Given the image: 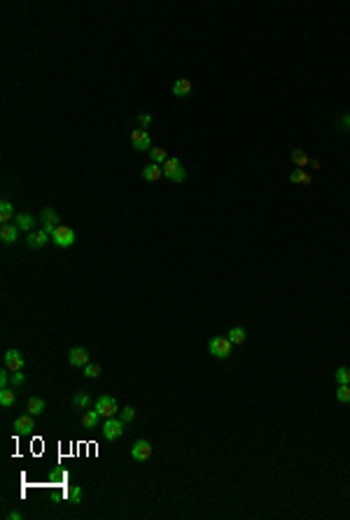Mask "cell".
Masks as SVG:
<instances>
[{
    "mask_svg": "<svg viewBox=\"0 0 350 520\" xmlns=\"http://www.w3.org/2000/svg\"><path fill=\"white\" fill-rule=\"evenodd\" d=\"M131 145H133L135 152H149L152 149V140H149V133L145 129H135L131 131Z\"/></svg>",
    "mask_w": 350,
    "mask_h": 520,
    "instance_id": "obj_6",
    "label": "cell"
},
{
    "mask_svg": "<svg viewBox=\"0 0 350 520\" xmlns=\"http://www.w3.org/2000/svg\"><path fill=\"white\" fill-rule=\"evenodd\" d=\"M334 378H336L338 385H350V369H345V366L336 369V373H334Z\"/></svg>",
    "mask_w": 350,
    "mask_h": 520,
    "instance_id": "obj_26",
    "label": "cell"
},
{
    "mask_svg": "<svg viewBox=\"0 0 350 520\" xmlns=\"http://www.w3.org/2000/svg\"><path fill=\"white\" fill-rule=\"evenodd\" d=\"M40 222H42V229L47 231L49 236L54 233V229L59 226V212L56 210H52V208H45L40 212Z\"/></svg>",
    "mask_w": 350,
    "mask_h": 520,
    "instance_id": "obj_8",
    "label": "cell"
},
{
    "mask_svg": "<svg viewBox=\"0 0 350 520\" xmlns=\"http://www.w3.org/2000/svg\"><path fill=\"white\" fill-rule=\"evenodd\" d=\"M124 427H126V422L124 420H117V418H105V422L101 425V436L105 441H115L119 439L121 434H124Z\"/></svg>",
    "mask_w": 350,
    "mask_h": 520,
    "instance_id": "obj_2",
    "label": "cell"
},
{
    "mask_svg": "<svg viewBox=\"0 0 350 520\" xmlns=\"http://www.w3.org/2000/svg\"><path fill=\"white\" fill-rule=\"evenodd\" d=\"M12 217H14V205L7 201V198H5V201H0V222L7 224Z\"/></svg>",
    "mask_w": 350,
    "mask_h": 520,
    "instance_id": "obj_22",
    "label": "cell"
},
{
    "mask_svg": "<svg viewBox=\"0 0 350 520\" xmlns=\"http://www.w3.org/2000/svg\"><path fill=\"white\" fill-rule=\"evenodd\" d=\"M227 338L231 341V345H243V343H245V338H248V334H245L243 327H231L229 334H227Z\"/></svg>",
    "mask_w": 350,
    "mask_h": 520,
    "instance_id": "obj_19",
    "label": "cell"
},
{
    "mask_svg": "<svg viewBox=\"0 0 350 520\" xmlns=\"http://www.w3.org/2000/svg\"><path fill=\"white\" fill-rule=\"evenodd\" d=\"M149 159H152V163L163 166V163L168 161V154H166V149H163V147H152V149H149Z\"/></svg>",
    "mask_w": 350,
    "mask_h": 520,
    "instance_id": "obj_24",
    "label": "cell"
},
{
    "mask_svg": "<svg viewBox=\"0 0 350 520\" xmlns=\"http://www.w3.org/2000/svg\"><path fill=\"white\" fill-rule=\"evenodd\" d=\"M189 94H192V82H189L187 77H180V80H175V84H173V96H178V98H187Z\"/></svg>",
    "mask_w": 350,
    "mask_h": 520,
    "instance_id": "obj_16",
    "label": "cell"
},
{
    "mask_svg": "<svg viewBox=\"0 0 350 520\" xmlns=\"http://www.w3.org/2000/svg\"><path fill=\"white\" fill-rule=\"evenodd\" d=\"M14 401H17V394H14V387H3L0 390V406H14Z\"/></svg>",
    "mask_w": 350,
    "mask_h": 520,
    "instance_id": "obj_23",
    "label": "cell"
},
{
    "mask_svg": "<svg viewBox=\"0 0 350 520\" xmlns=\"http://www.w3.org/2000/svg\"><path fill=\"white\" fill-rule=\"evenodd\" d=\"M52 243L59 247H70V245H75V231L70 226H56L52 233Z\"/></svg>",
    "mask_w": 350,
    "mask_h": 520,
    "instance_id": "obj_5",
    "label": "cell"
},
{
    "mask_svg": "<svg viewBox=\"0 0 350 520\" xmlns=\"http://www.w3.org/2000/svg\"><path fill=\"white\" fill-rule=\"evenodd\" d=\"M24 364H26V362H24L19 350H7L5 352V369H10V371H21Z\"/></svg>",
    "mask_w": 350,
    "mask_h": 520,
    "instance_id": "obj_10",
    "label": "cell"
},
{
    "mask_svg": "<svg viewBox=\"0 0 350 520\" xmlns=\"http://www.w3.org/2000/svg\"><path fill=\"white\" fill-rule=\"evenodd\" d=\"M292 163H294L296 168H306V166L310 163V156L306 154L303 149H294V152H292Z\"/></svg>",
    "mask_w": 350,
    "mask_h": 520,
    "instance_id": "obj_21",
    "label": "cell"
},
{
    "mask_svg": "<svg viewBox=\"0 0 350 520\" xmlns=\"http://www.w3.org/2000/svg\"><path fill=\"white\" fill-rule=\"evenodd\" d=\"M131 457L135 459V462H147L149 457H152V446H149V441H135L133 448H131Z\"/></svg>",
    "mask_w": 350,
    "mask_h": 520,
    "instance_id": "obj_7",
    "label": "cell"
},
{
    "mask_svg": "<svg viewBox=\"0 0 350 520\" xmlns=\"http://www.w3.org/2000/svg\"><path fill=\"white\" fill-rule=\"evenodd\" d=\"M336 399L341 401V404H350V385H338Z\"/></svg>",
    "mask_w": 350,
    "mask_h": 520,
    "instance_id": "obj_29",
    "label": "cell"
},
{
    "mask_svg": "<svg viewBox=\"0 0 350 520\" xmlns=\"http://www.w3.org/2000/svg\"><path fill=\"white\" fill-rule=\"evenodd\" d=\"M290 182L292 184H310L313 182V175L306 168H294L290 173Z\"/></svg>",
    "mask_w": 350,
    "mask_h": 520,
    "instance_id": "obj_17",
    "label": "cell"
},
{
    "mask_svg": "<svg viewBox=\"0 0 350 520\" xmlns=\"http://www.w3.org/2000/svg\"><path fill=\"white\" fill-rule=\"evenodd\" d=\"M119 418L124 420V422H133V420L138 418V413H135L133 406H126V408H121L119 411Z\"/></svg>",
    "mask_w": 350,
    "mask_h": 520,
    "instance_id": "obj_28",
    "label": "cell"
},
{
    "mask_svg": "<svg viewBox=\"0 0 350 520\" xmlns=\"http://www.w3.org/2000/svg\"><path fill=\"white\" fill-rule=\"evenodd\" d=\"M33 429H35V422H33V415H31V413L17 418V422H14V432L17 434H31Z\"/></svg>",
    "mask_w": 350,
    "mask_h": 520,
    "instance_id": "obj_12",
    "label": "cell"
},
{
    "mask_svg": "<svg viewBox=\"0 0 350 520\" xmlns=\"http://www.w3.org/2000/svg\"><path fill=\"white\" fill-rule=\"evenodd\" d=\"M24 383H26V378H24V373L12 371V385L17 387V385H24Z\"/></svg>",
    "mask_w": 350,
    "mask_h": 520,
    "instance_id": "obj_32",
    "label": "cell"
},
{
    "mask_svg": "<svg viewBox=\"0 0 350 520\" xmlns=\"http://www.w3.org/2000/svg\"><path fill=\"white\" fill-rule=\"evenodd\" d=\"M68 499H70V504H80V501H82V487H77V485L70 487V492H68Z\"/></svg>",
    "mask_w": 350,
    "mask_h": 520,
    "instance_id": "obj_30",
    "label": "cell"
},
{
    "mask_svg": "<svg viewBox=\"0 0 350 520\" xmlns=\"http://www.w3.org/2000/svg\"><path fill=\"white\" fill-rule=\"evenodd\" d=\"M73 404L80 406V408H89V404H91V397H89V392H77L73 397Z\"/></svg>",
    "mask_w": 350,
    "mask_h": 520,
    "instance_id": "obj_25",
    "label": "cell"
},
{
    "mask_svg": "<svg viewBox=\"0 0 350 520\" xmlns=\"http://www.w3.org/2000/svg\"><path fill=\"white\" fill-rule=\"evenodd\" d=\"M142 180H147V182H156L159 177L163 175V168L159 166V163H147L145 168H142Z\"/></svg>",
    "mask_w": 350,
    "mask_h": 520,
    "instance_id": "obj_14",
    "label": "cell"
},
{
    "mask_svg": "<svg viewBox=\"0 0 350 520\" xmlns=\"http://www.w3.org/2000/svg\"><path fill=\"white\" fill-rule=\"evenodd\" d=\"M82 369H84V376H87V378H98V376H101V366L96 364V362H89V364L82 366Z\"/></svg>",
    "mask_w": 350,
    "mask_h": 520,
    "instance_id": "obj_27",
    "label": "cell"
},
{
    "mask_svg": "<svg viewBox=\"0 0 350 520\" xmlns=\"http://www.w3.org/2000/svg\"><path fill=\"white\" fill-rule=\"evenodd\" d=\"M135 124H138V129H147L149 124H152V115H138L135 117Z\"/></svg>",
    "mask_w": 350,
    "mask_h": 520,
    "instance_id": "obj_31",
    "label": "cell"
},
{
    "mask_svg": "<svg viewBox=\"0 0 350 520\" xmlns=\"http://www.w3.org/2000/svg\"><path fill=\"white\" fill-rule=\"evenodd\" d=\"M161 168H163V177L170 180V182H185V177H187V170H185V166H182V161L178 156H168V161L163 163Z\"/></svg>",
    "mask_w": 350,
    "mask_h": 520,
    "instance_id": "obj_1",
    "label": "cell"
},
{
    "mask_svg": "<svg viewBox=\"0 0 350 520\" xmlns=\"http://www.w3.org/2000/svg\"><path fill=\"white\" fill-rule=\"evenodd\" d=\"M308 166H310V168H313V170H317V168H320V166H322V161H320V159H310V163H308Z\"/></svg>",
    "mask_w": 350,
    "mask_h": 520,
    "instance_id": "obj_34",
    "label": "cell"
},
{
    "mask_svg": "<svg viewBox=\"0 0 350 520\" xmlns=\"http://www.w3.org/2000/svg\"><path fill=\"white\" fill-rule=\"evenodd\" d=\"M14 224L19 226V231H35V219L33 215H28V212H19V215L14 217Z\"/></svg>",
    "mask_w": 350,
    "mask_h": 520,
    "instance_id": "obj_15",
    "label": "cell"
},
{
    "mask_svg": "<svg viewBox=\"0 0 350 520\" xmlns=\"http://www.w3.org/2000/svg\"><path fill=\"white\" fill-rule=\"evenodd\" d=\"M68 362H70V366H87L89 352L84 348H73V350L68 352Z\"/></svg>",
    "mask_w": 350,
    "mask_h": 520,
    "instance_id": "obj_11",
    "label": "cell"
},
{
    "mask_svg": "<svg viewBox=\"0 0 350 520\" xmlns=\"http://www.w3.org/2000/svg\"><path fill=\"white\" fill-rule=\"evenodd\" d=\"M98 420H101V413L96 411H87L84 413V415H82V427H84V429H96V427H98Z\"/></svg>",
    "mask_w": 350,
    "mask_h": 520,
    "instance_id": "obj_18",
    "label": "cell"
},
{
    "mask_svg": "<svg viewBox=\"0 0 350 520\" xmlns=\"http://www.w3.org/2000/svg\"><path fill=\"white\" fill-rule=\"evenodd\" d=\"M338 124H341V129H345V131H348V129H350V112H348V115H343V117H341V122H338Z\"/></svg>",
    "mask_w": 350,
    "mask_h": 520,
    "instance_id": "obj_33",
    "label": "cell"
},
{
    "mask_svg": "<svg viewBox=\"0 0 350 520\" xmlns=\"http://www.w3.org/2000/svg\"><path fill=\"white\" fill-rule=\"evenodd\" d=\"M231 341L229 338H222V336H215V338H210L208 341V350H210V355L213 357H217V359H229L231 357Z\"/></svg>",
    "mask_w": 350,
    "mask_h": 520,
    "instance_id": "obj_3",
    "label": "cell"
},
{
    "mask_svg": "<svg viewBox=\"0 0 350 520\" xmlns=\"http://www.w3.org/2000/svg\"><path fill=\"white\" fill-rule=\"evenodd\" d=\"M45 243H49V233H47L45 229L31 231V233H28V238H26V245L31 247V250H40Z\"/></svg>",
    "mask_w": 350,
    "mask_h": 520,
    "instance_id": "obj_9",
    "label": "cell"
},
{
    "mask_svg": "<svg viewBox=\"0 0 350 520\" xmlns=\"http://www.w3.org/2000/svg\"><path fill=\"white\" fill-rule=\"evenodd\" d=\"M7 518H10V520H19L21 513H19V511H12V513H7Z\"/></svg>",
    "mask_w": 350,
    "mask_h": 520,
    "instance_id": "obj_35",
    "label": "cell"
},
{
    "mask_svg": "<svg viewBox=\"0 0 350 520\" xmlns=\"http://www.w3.org/2000/svg\"><path fill=\"white\" fill-rule=\"evenodd\" d=\"M26 411L31 413V415H40V413L45 411V399L31 397V399H28V404H26Z\"/></svg>",
    "mask_w": 350,
    "mask_h": 520,
    "instance_id": "obj_20",
    "label": "cell"
},
{
    "mask_svg": "<svg viewBox=\"0 0 350 520\" xmlns=\"http://www.w3.org/2000/svg\"><path fill=\"white\" fill-rule=\"evenodd\" d=\"M0 238H3V243H5V245L17 243V238H19V226H17V224H3V229H0Z\"/></svg>",
    "mask_w": 350,
    "mask_h": 520,
    "instance_id": "obj_13",
    "label": "cell"
},
{
    "mask_svg": "<svg viewBox=\"0 0 350 520\" xmlns=\"http://www.w3.org/2000/svg\"><path fill=\"white\" fill-rule=\"evenodd\" d=\"M96 411L101 413V418H115V413L119 411V404H117L115 397H108V394H103V397L96 399Z\"/></svg>",
    "mask_w": 350,
    "mask_h": 520,
    "instance_id": "obj_4",
    "label": "cell"
}]
</instances>
